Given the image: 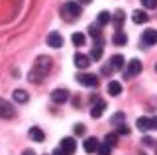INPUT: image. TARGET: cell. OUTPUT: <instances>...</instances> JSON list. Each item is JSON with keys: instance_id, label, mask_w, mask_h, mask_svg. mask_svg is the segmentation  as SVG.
Returning <instances> with one entry per match:
<instances>
[{"instance_id": "1", "label": "cell", "mask_w": 157, "mask_h": 155, "mask_svg": "<svg viewBox=\"0 0 157 155\" xmlns=\"http://www.w3.org/2000/svg\"><path fill=\"white\" fill-rule=\"evenodd\" d=\"M49 69H51V59H49L47 55H39L37 59H36V63H33V67H32V71H29V75H28L29 83L39 85V83H41V81L47 77Z\"/></svg>"}, {"instance_id": "2", "label": "cell", "mask_w": 157, "mask_h": 155, "mask_svg": "<svg viewBox=\"0 0 157 155\" xmlns=\"http://www.w3.org/2000/svg\"><path fill=\"white\" fill-rule=\"evenodd\" d=\"M61 16L65 18L67 22H75L78 16H81V6H78V2H65L61 6Z\"/></svg>"}, {"instance_id": "3", "label": "cell", "mask_w": 157, "mask_h": 155, "mask_svg": "<svg viewBox=\"0 0 157 155\" xmlns=\"http://www.w3.org/2000/svg\"><path fill=\"white\" fill-rule=\"evenodd\" d=\"M141 73V61L137 59H132L130 63H128L126 71H124V79H134V77H137Z\"/></svg>"}, {"instance_id": "4", "label": "cell", "mask_w": 157, "mask_h": 155, "mask_svg": "<svg viewBox=\"0 0 157 155\" xmlns=\"http://www.w3.org/2000/svg\"><path fill=\"white\" fill-rule=\"evenodd\" d=\"M122 67H124V57H122V55H112V59H110V65H108V67H104V73L108 75V73L120 71Z\"/></svg>"}, {"instance_id": "5", "label": "cell", "mask_w": 157, "mask_h": 155, "mask_svg": "<svg viewBox=\"0 0 157 155\" xmlns=\"http://www.w3.org/2000/svg\"><path fill=\"white\" fill-rule=\"evenodd\" d=\"M14 114H16V110H14V106L8 102V100L0 98V118H14Z\"/></svg>"}, {"instance_id": "6", "label": "cell", "mask_w": 157, "mask_h": 155, "mask_svg": "<svg viewBox=\"0 0 157 155\" xmlns=\"http://www.w3.org/2000/svg\"><path fill=\"white\" fill-rule=\"evenodd\" d=\"M51 100L55 104H63V102H67L69 100V90L67 89H55L51 93Z\"/></svg>"}, {"instance_id": "7", "label": "cell", "mask_w": 157, "mask_h": 155, "mask_svg": "<svg viewBox=\"0 0 157 155\" xmlns=\"http://www.w3.org/2000/svg\"><path fill=\"white\" fill-rule=\"evenodd\" d=\"M47 45L53 47V49H59V47H63V36L59 32H51L47 36Z\"/></svg>"}, {"instance_id": "8", "label": "cell", "mask_w": 157, "mask_h": 155, "mask_svg": "<svg viewBox=\"0 0 157 155\" xmlns=\"http://www.w3.org/2000/svg\"><path fill=\"white\" fill-rule=\"evenodd\" d=\"M137 130L140 132H149V130H155V126H153V118H145V116H141V118H137Z\"/></svg>"}, {"instance_id": "9", "label": "cell", "mask_w": 157, "mask_h": 155, "mask_svg": "<svg viewBox=\"0 0 157 155\" xmlns=\"http://www.w3.org/2000/svg\"><path fill=\"white\" fill-rule=\"evenodd\" d=\"M141 43L144 45H155L157 43V30H145L144 32V36H141Z\"/></svg>"}, {"instance_id": "10", "label": "cell", "mask_w": 157, "mask_h": 155, "mask_svg": "<svg viewBox=\"0 0 157 155\" xmlns=\"http://www.w3.org/2000/svg\"><path fill=\"white\" fill-rule=\"evenodd\" d=\"M77 81H78L82 86H96V85H98V79H96L94 75H88V73H82V75H78Z\"/></svg>"}, {"instance_id": "11", "label": "cell", "mask_w": 157, "mask_h": 155, "mask_svg": "<svg viewBox=\"0 0 157 155\" xmlns=\"http://www.w3.org/2000/svg\"><path fill=\"white\" fill-rule=\"evenodd\" d=\"M61 149H63L67 155H73V153H75V149H77L75 139H73V138H63V139H61Z\"/></svg>"}, {"instance_id": "12", "label": "cell", "mask_w": 157, "mask_h": 155, "mask_svg": "<svg viewBox=\"0 0 157 155\" xmlns=\"http://www.w3.org/2000/svg\"><path fill=\"white\" fill-rule=\"evenodd\" d=\"M104 110H106V102H104V100H98L96 104H92L90 116H92V118H100V116L104 114Z\"/></svg>"}, {"instance_id": "13", "label": "cell", "mask_w": 157, "mask_h": 155, "mask_svg": "<svg viewBox=\"0 0 157 155\" xmlns=\"http://www.w3.org/2000/svg\"><path fill=\"white\" fill-rule=\"evenodd\" d=\"M75 65L78 67V69H88V65H90V57L82 55V53H75Z\"/></svg>"}, {"instance_id": "14", "label": "cell", "mask_w": 157, "mask_h": 155, "mask_svg": "<svg viewBox=\"0 0 157 155\" xmlns=\"http://www.w3.org/2000/svg\"><path fill=\"white\" fill-rule=\"evenodd\" d=\"M98 147H100V142H98L96 138L85 139V151L86 153H94V151H98Z\"/></svg>"}, {"instance_id": "15", "label": "cell", "mask_w": 157, "mask_h": 155, "mask_svg": "<svg viewBox=\"0 0 157 155\" xmlns=\"http://www.w3.org/2000/svg\"><path fill=\"white\" fill-rule=\"evenodd\" d=\"M29 138H32L33 142L41 143L43 139H45V134H43V130H41V128H37V126H33V128L29 130Z\"/></svg>"}, {"instance_id": "16", "label": "cell", "mask_w": 157, "mask_h": 155, "mask_svg": "<svg viewBox=\"0 0 157 155\" xmlns=\"http://www.w3.org/2000/svg\"><path fill=\"white\" fill-rule=\"evenodd\" d=\"M106 89H108V94L110 96H120L122 94V85L118 83V81H110Z\"/></svg>"}, {"instance_id": "17", "label": "cell", "mask_w": 157, "mask_h": 155, "mask_svg": "<svg viewBox=\"0 0 157 155\" xmlns=\"http://www.w3.org/2000/svg\"><path fill=\"white\" fill-rule=\"evenodd\" d=\"M132 20L136 24H147L149 22V16H147L145 12H141V10H134L132 12Z\"/></svg>"}, {"instance_id": "18", "label": "cell", "mask_w": 157, "mask_h": 155, "mask_svg": "<svg viewBox=\"0 0 157 155\" xmlns=\"http://www.w3.org/2000/svg\"><path fill=\"white\" fill-rule=\"evenodd\" d=\"M12 96H14V100H16L18 104H26L28 100H29V96H28V93H26V90H22V89L14 90V93H12Z\"/></svg>"}, {"instance_id": "19", "label": "cell", "mask_w": 157, "mask_h": 155, "mask_svg": "<svg viewBox=\"0 0 157 155\" xmlns=\"http://www.w3.org/2000/svg\"><path fill=\"white\" fill-rule=\"evenodd\" d=\"M90 57L94 61H98L102 57V40L100 37H96V43H94V47H92V51H90Z\"/></svg>"}, {"instance_id": "20", "label": "cell", "mask_w": 157, "mask_h": 155, "mask_svg": "<svg viewBox=\"0 0 157 155\" xmlns=\"http://www.w3.org/2000/svg\"><path fill=\"white\" fill-rule=\"evenodd\" d=\"M112 41H114L116 45H126V43H128V36H126V33L120 30V32H116V33H114Z\"/></svg>"}, {"instance_id": "21", "label": "cell", "mask_w": 157, "mask_h": 155, "mask_svg": "<svg viewBox=\"0 0 157 155\" xmlns=\"http://www.w3.org/2000/svg\"><path fill=\"white\" fill-rule=\"evenodd\" d=\"M98 26H106V24H110L112 22V16H110V14H108V12H100V14H98Z\"/></svg>"}, {"instance_id": "22", "label": "cell", "mask_w": 157, "mask_h": 155, "mask_svg": "<svg viewBox=\"0 0 157 155\" xmlns=\"http://www.w3.org/2000/svg\"><path fill=\"white\" fill-rule=\"evenodd\" d=\"M104 143L110 145V147H114V145L118 143V134H108L106 138H104Z\"/></svg>"}, {"instance_id": "23", "label": "cell", "mask_w": 157, "mask_h": 155, "mask_svg": "<svg viewBox=\"0 0 157 155\" xmlns=\"http://www.w3.org/2000/svg\"><path fill=\"white\" fill-rule=\"evenodd\" d=\"M71 40H73L75 45H85V33H81V32H78V33H73Z\"/></svg>"}, {"instance_id": "24", "label": "cell", "mask_w": 157, "mask_h": 155, "mask_svg": "<svg viewBox=\"0 0 157 155\" xmlns=\"http://www.w3.org/2000/svg\"><path fill=\"white\" fill-rule=\"evenodd\" d=\"M124 120H126V114H124V112H118V114L112 116V124H116V126L124 124Z\"/></svg>"}, {"instance_id": "25", "label": "cell", "mask_w": 157, "mask_h": 155, "mask_svg": "<svg viewBox=\"0 0 157 155\" xmlns=\"http://www.w3.org/2000/svg\"><path fill=\"white\" fill-rule=\"evenodd\" d=\"M88 33H90L92 37H100V26H94V24H92V26H88Z\"/></svg>"}, {"instance_id": "26", "label": "cell", "mask_w": 157, "mask_h": 155, "mask_svg": "<svg viewBox=\"0 0 157 155\" xmlns=\"http://www.w3.org/2000/svg\"><path fill=\"white\" fill-rule=\"evenodd\" d=\"M114 20V26H116V30L120 32V26H122V20H124V16H122V12H116V16L112 18Z\"/></svg>"}, {"instance_id": "27", "label": "cell", "mask_w": 157, "mask_h": 155, "mask_svg": "<svg viewBox=\"0 0 157 155\" xmlns=\"http://www.w3.org/2000/svg\"><path fill=\"white\" fill-rule=\"evenodd\" d=\"M110 149H112L110 145L100 143V147H98V151H96V153H98V155H110Z\"/></svg>"}, {"instance_id": "28", "label": "cell", "mask_w": 157, "mask_h": 155, "mask_svg": "<svg viewBox=\"0 0 157 155\" xmlns=\"http://www.w3.org/2000/svg\"><path fill=\"white\" fill-rule=\"evenodd\" d=\"M141 4H144L147 10H153V8H157V0H141Z\"/></svg>"}, {"instance_id": "29", "label": "cell", "mask_w": 157, "mask_h": 155, "mask_svg": "<svg viewBox=\"0 0 157 155\" xmlns=\"http://www.w3.org/2000/svg\"><path fill=\"white\" fill-rule=\"evenodd\" d=\"M128 134H130V128L126 126V122L118 126V135H128Z\"/></svg>"}, {"instance_id": "30", "label": "cell", "mask_w": 157, "mask_h": 155, "mask_svg": "<svg viewBox=\"0 0 157 155\" xmlns=\"http://www.w3.org/2000/svg\"><path fill=\"white\" fill-rule=\"evenodd\" d=\"M75 134L77 135H82V134H85V126H82V124H77L75 126Z\"/></svg>"}, {"instance_id": "31", "label": "cell", "mask_w": 157, "mask_h": 155, "mask_svg": "<svg viewBox=\"0 0 157 155\" xmlns=\"http://www.w3.org/2000/svg\"><path fill=\"white\" fill-rule=\"evenodd\" d=\"M141 142H144V145H151V143H153V139H151L149 135H145V138L141 139Z\"/></svg>"}, {"instance_id": "32", "label": "cell", "mask_w": 157, "mask_h": 155, "mask_svg": "<svg viewBox=\"0 0 157 155\" xmlns=\"http://www.w3.org/2000/svg\"><path fill=\"white\" fill-rule=\"evenodd\" d=\"M51 155H67V153H65V151H63V149H61V147H57V149H55V151H53Z\"/></svg>"}, {"instance_id": "33", "label": "cell", "mask_w": 157, "mask_h": 155, "mask_svg": "<svg viewBox=\"0 0 157 155\" xmlns=\"http://www.w3.org/2000/svg\"><path fill=\"white\" fill-rule=\"evenodd\" d=\"M22 155H36V151H32V149H26V151H24Z\"/></svg>"}, {"instance_id": "34", "label": "cell", "mask_w": 157, "mask_h": 155, "mask_svg": "<svg viewBox=\"0 0 157 155\" xmlns=\"http://www.w3.org/2000/svg\"><path fill=\"white\" fill-rule=\"evenodd\" d=\"M78 2H82V4H88V2H92V0H78Z\"/></svg>"}, {"instance_id": "35", "label": "cell", "mask_w": 157, "mask_h": 155, "mask_svg": "<svg viewBox=\"0 0 157 155\" xmlns=\"http://www.w3.org/2000/svg\"><path fill=\"white\" fill-rule=\"evenodd\" d=\"M153 126H155V130H157V118H153Z\"/></svg>"}, {"instance_id": "36", "label": "cell", "mask_w": 157, "mask_h": 155, "mask_svg": "<svg viewBox=\"0 0 157 155\" xmlns=\"http://www.w3.org/2000/svg\"><path fill=\"white\" fill-rule=\"evenodd\" d=\"M155 71H157V65H155Z\"/></svg>"}, {"instance_id": "37", "label": "cell", "mask_w": 157, "mask_h": 155, "mask_svg": "<svg viewBox=\"0 0 157 155\" xmlns=\"http://www.w3.org/2000/svg\"><path fill=\"white\" fill-rule=\"evenodd\" d=\"M141 155H145V153H141Z\"/></svg>"}]
</instances>
